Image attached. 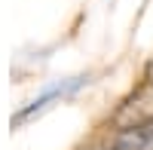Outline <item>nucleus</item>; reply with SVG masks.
<instances>
[{"label": "nucleus", "instance_id": "nucleus-1", "mask_svg": "<svg viewBox=\"0 0 153 150\" xmlns=\"http://www.w3.org/2000/svg\"><path fill=\"white\" fill-rule=\"evenodd\" d=\"M147 123H153V83H147L135 98H129L117 114V126L120 129L147 126Z\"/></svg>", "mask_w": 153, "mask_h": 150}, {"label": "nucleus", "instance_id": "nucleus-2", "mask_svg": "<svg viewBox=\"0 0 153 150\" xmlns=\"http://www.w3.org/2000/svg\"><path fill=\"white\" fill-rule=\"evenodd\" d=\"M83 80L86 77H76V80H71V83H55V86H49V89L43 92V95H37L34 101H28L16 117H12V126H22V123H28L34 114H40V110H46L52 101H58V98H65L68 92H74L76 86H83Z\"/></svg>", "mask_w": 153, "mask_h": 150}]
</instances>
